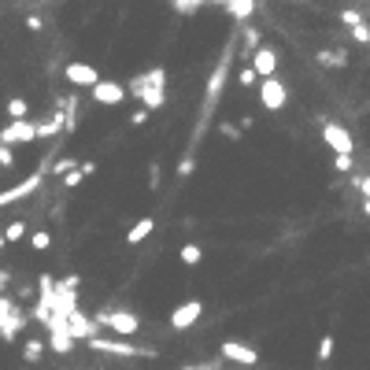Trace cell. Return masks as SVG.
<instances>
[{
	"mask_svg": "<svg viewBox=\"0 0 370 370\" xmlns=\"http://www.w3.org/2000/svg\"><path fill=\"white\" fill-rule=\"evenodd\" d=\"M233 48H237V34L226 41V48H222V56L215 60V67H211V74H207V89H204V104H200V118H196V130H193L189 152H196V144H200V137L207 134L211 118H215V108H219V100H222V89H226V82H230Z\"/></svg>",
	"mask_w": 370,
	"mask_h": 370,
	"instance_id": "obj_1",
	"label": "cell"
},
{
	"mask_svg": "<svg viewBox=\"0 0 370 370\" xmlns=\"http://www.w3.org/2000/svg\"><path fill=\"white\" fill-rule=\"evenodd\" d=\"M126 92H134V97L144 104V111H160L167 104V71L163 67H152V71H141L130 78Z\"/></svg>",
	"mask_w": 370,
	"mask_h": 370,
	"instance_id": "obj_2",
	"label": "cell"
},
{
	"mask_svg": "<svg viewBox=\"0 0 370 370\" xmlns=\"http://www.w3.org/2000/svg\"><path fill=\"white\" fill-rule=\"evenodd\" d=\"M89 348L100 355H115V359H156V348H137V345L118 341V337H92Z\"/></svg>",
	"mask_w": 370,
	"mask_h": 370,
	"instance_id": "obj_3",
	"label": "cell"
},
{
	"mask_svg": "<svg viewBox=\"0 0 370 370\" xmlns=\"http://www.w3.org/2000/svg\"><path fill=\"white\" fill-rule=\"evenodd\" d=\"M92 322L104 326V329H111L118 341H130V337L141 334V319L134 311H97V315H92Z\"/></svg>",
	"mask_w": 370,
	"mask_h": 370,
	"instance_id": "obj_4",
	"label": "cell"
},
{
	"mask_svg": "<svg viewBox=\"0 0 370 370\" xmlns=\"http://www.w3.org/2000/svg\"><path fill=\"white\" fill-rule=\"evenodd\" d=\"M45 178H48V174H45L41 167H37L34 174H30V178H22L19 185H11V189H0V211H4V207H11V204H22L26 196H34V193L45 185Z\"/></svg>",
	"mask_w": 370,
	"mask_h": 370,
	"instance_id": "obj_5",
	"label": "cell"
},
{
	"mask_svg": "<svg viewBox=\"0 0 370 370\" xmlns=\"http://www.w3.org/2000/svg\"><path fill=\"white\" fill-rule=\"evenodd\" d=\"M322 141L326 149H334V156H355V137L334 118H322Z\"/></svg>",
	"mask_w": 370,
	"mask_h": 370,
	"instance_id": "obj_6",
	"label": "cell"
},
{
	"mask_svg": "<svg viewBox=\"0 0 370 370\" xmlns=\"http://www.w3.org/2000/svg\"><path fill=\"white\" fill-rule=\"evenodd\" d=\"M37 141V123L34 118H22V123H8L4 130H0V144L4 149H15V144H30Z\"/></svg>",
	"mask_w": 370,
	"mask_h": 370,
	"instance_id": "obj_7",
	"label": "cell"
},
{
	"mask_svg": "<svg viewBox=\"0 0 370 370\" xmlns=\"http://www.w3.org/2000/svg\"><path fill=\"white\" fill-rule=\"evenodd\" d=\"M63 78H67L71 85H78V89H92V85L100 82V71L92 67V63L71 60V63H63Z\"/></svg>",
	"mask_w": 370,
	"mask_h": 370,
	"instance_id": "obj_8",
	"label": "cell"
},
{
	"mask_svg": "<svg viewBox=\"0 0 370 370\" xmlns=\"http://www.w3.org/2000/svg\"><path fill=\"white\" fill-rule=\"evenodd\" d=\"M219 352L226 363H237V366H256L259 363V352L252 345H241V341H222Z\"/></svg>",
	"mask_w": 370,
	"mask_h": 370,
	"instance_id": "obj_9",
	"label": "cell"
},
{
	"mask_svg": "<svg viewBox=\"0 0 370 370\" xmlns=\"http://www.w3.org/2000/svg\"><path fill=\"white\" fill-rule=\"evenodd\" d=\"M45 345L56 352V355H71L74 352V337H71V329H67V319H52L48 322V341Z\"/></svg>",
	"mask_w": 370,
	"mask_h": 370,
	"instance_id": "obj_10",
	"label": "cell"
},
{
	"mask_svg": "<svg viewBox=\"0 0 370 370\" xmlns=\"http://www.w3.org/2000/svg\"><path fill=\"white\" fill-rule=\"evenodd\" d=\"M200 315H204V303L200 300H185V303H178L174 311H170V329H189V326H196L200 322Z\"/></svg>",
	"mask_w": 370,
	"mask_h": 370,
	"instance_id": "obj_11",
	"label": "cell"
},
{
	"mask_svg": "<svg viewBox=\"0 0 370 370\" xmlns=\"http://www.w3.org/2000/svg\"><path fill=\"white\" fill-rule=\"evenodd\" d=\"M259 100L267 111H282L285 100H289V89L285 82H278V78H267V82H259Z\"/></svg>",
	"mask_w": 370,
	"mask_h": 370,
	"instance_id": "obj_12",
	"label": "cell"
},
{
	"mask_svg": "<svg viewBox=\"0 0 370 370\" xmlns=\"http://www.w3.org/2000/svg\"><path fill=\"white\" fill-rule=\"evenodd\" d=\"M263 48V30L259 26H252V22H245L241 30H237V52H241V60H248L252 63V56Z\"/></svg>",
	"mask_w": 370,
	"mask_h": 370,
	"instance_id": "obj_13",
	"label": "cell"
},
{
	"mask_svg": "<svg viewBox=\"0 0 370 370\" xmlns=\"http://www.w3.org/2000/svg\"><path fill=\"white\" fill-rule=\"evenodd\" d=\"M89 97L104 104V108H115V104H123L126 100V85H118V82H108V78H100L97 85L89 89Z\"/></svg>",
	"mask_w": 370,
	"mask_h": 370,
	"instance_id": "obj_14",
	"label": "cell"
},
{
	"mask_svg": "<svg viewBox=\"0 0 370 370\" xmlns=\"http://www.w3.org/2000/svg\"><path fill=\"white\" fill-rule=\"evenodd\" d=\"M256 74H259V82H267V78H274L278 74V52L270 48V45H263L256 56H252V63H248Z\"/></svg>",
	"mask_w": 370,
	"mask_h": 370,
	"instance_id": "obj_15",
	"label": "cell"
},
{
	"mask_svg": "<svg viewBox=\"0 0 370 370\" xmlns=\"http://www.w3.org/2000/svg\"><path fill=\"white\" fill-rule=\"evenodd\" d=\"M67 329H71L74 341H92V337H100V326L92 322L89 315H82V311H74L71 319H67Z\"/></svg>",
	"mask_w": 370,
	"mask_h": 370,
	"instance_id": "obj_16",
	"label": "cell"
},
{
	"mask_svg": "<svg viewBox=\"0 0 370 370\" xmlns=\"http://www.w3.org/2000/svg\"><path fill=\"white\" fill-rule=\"evenodd\" d=\"M26 322H30V315H26L19 303L11 308V315H8V322H4V334H0V341H15L22 329H26Z\"/></svg>",
	"mask_w": 370,
	"mask_h": 370,
	"instance_id": "obj_17",
	"label": "cell"
},
{
	"mask_svg": "<svg viewBox=\"0 0 370 370\" xmlns=\"http://www.w3.org/2000/svg\"><path fill=\"white\" fill-rule=\"evenodd\" d=\"M152 230H156V219H152V215L137 219L134 226L126 230V245H141V241H149V237H152Z\"/></svg>",
	"mask_w": 370,
	"mask_h": 370,
	"instance_id": "obj_18",
	"label": "cell"
},
{
	"mask_svg": "<svg viewBox=\"0 0 370 370\" xmlns=\"http://www.w3.org/2000/svg\"><path fill=\"white\" fill-rule=\"evenodd\" d=\"M226 11H230V19L233 22H248V19H252L256 15V0H226Z\"/></svg>",
	"mask_w": 370,
	"mask_h": 370,
	"instance_id": "obj_19",
	"label": "cell"
},
{
	"mask_svg": "<svg viewBox=\"0 0 370 370\" xmlns=\"http://www.w3.org/2000/svg\"><path fill=\"white\" fill-rule=\"evenodd\" d=\"M26 230H30V222H26V219H15V222H8V226L0 230V237H4V245H19L22 237H26Z\"/></svg>",
	"mask_w": 370,
	"mask_h": 370,
	"instance_id": "obj_20",
	"label": "cell"
},
{
	"mask_svg": "<svg viewBox=\"0 0 370 370\" xmlns=\"http://www.w3.org/2000/svg\"><path fill=\"white\" fill-rule=\"evenodd\" d=\"M315 60H319L322 67H337V71H341V67H348V52H341V48H322Z\"/></svg>",
	"mask_w": 370,
	"mask_h": 370,
	"instance_id": "obj_21",
	"label": "cell"
},
{
	"mask_svg": "<svg viewBox=\"0 0 370 370\" xmlns=\"http://www.w3.org/2000/svg\"><path fill=\"white\" fill-rule=\"evenodd\" d=\"M45 341L41 337H30V341H26V345H22V359L26 363H41V355H45Z\"/></svg>",
	"mask_w": 370,
	"mask_h": 370,
	"instance_id": "obj_22",
	"label": "cell"
},
{
	"mask_svg": "<svg viewBox=\"0 0 370 370\" xmlns=\"http://www.w3.org/2000/svg\"><path fill=\"white\" fill-rule=\"evenodd\" d=\"M178 259H181V267H196V263L204 259V248L196 245V241H189V245H181V252H178Z\"/></svg>",
	"mask_w": 370,
	"mask_h": 370,
	"instance_id": "obj_23",
	"label": "cell"
},
{
	"mask_svg": "<svg viewBox=\"0 0 370 370\" xmlns=\"http://www.w3.org/2000/svg\"><path fill=\"white\" fill-rule=\"evenodd\" d=\"M4 111H8V118H11V123H22V118H30V104H26L22 97H11Z\"/></svg>",
	"mask_w": 370,
	"mask_h": 370,
	"instance_id": "obj_24",
	"label": "cell"
},
{
	"mask_svg": "<svg viewBox=\"0 0 370 370\" xmlns=\"http://www.w3.org/2000/svg\"><path fill=\"white\" fill-rule=\"evenodd\" d=\"M30 248H34V252H48V248H52V233L48 230H34L30 233Z\"/></svg>",
	"mask_w": 370,
	"mask_h": 370,
	"instance_id": "obj_25",
	"label": "cell"
},
{
	"mask_svg": "<svg viewBox=\"0 0 370 370\" xmlns=\"http://www.w3.org/2000/svg\"><path fill=\"white\" fill-rule=\"evenodd\" d=\"M334 348H337L334 334H326V337L319 341V352H315V355H319V363H329V359H334Z\"/></svg>",
	"mask_w": 370,
	"mask_h": 370,
	"instance_id": "obj_26",
	"label": "cell"
},
{
	"mask_svg": "<svg viewBox=\"0 0 370 370\" xmlns=\"http://www.w3.org/2000/svg\"><path fill=\"white\" fill-rule=\"evenodd\" d=\"M237 85H241V89H252V85H259V74H256V71L245 63V67L237 71Z\"/></svg>",
	"mask_w": 370,
	"mask_h": 370,
	"instance_id": "obj_27",
	"label": "cell"
},
{
	"mask_svg": "<svg viewBox=\"0 0 370 370\" xmlns=\"http://www.w3.org/2000/svg\"><path fill=\"white\" fill-rule=\"evenodd\" d=\"M348 181H352V189L359 193L363 200H370V174H352Z\"/></svg>",
	"mask_w": 370,
	"mask_h": 370,
	"instance_id": "obj_28",
	"label": "cell"
},
{
	"mask_svg": "<svg viewBox=\"0 0 370 370\" xmlns=\"http://www.w3.org/2000/svg\"><path fill=\"white\" fill-rule=\"evenodd\" d=\"M341 22H345V26H352V30H355V26H363L366 19H363V11H359V8H345V11H341Z\"/></svg>",
	"mask_w": 370,
	"mask_h": 370,
	"instance_id": "obj_29",
	"label": "cell"
},
{
	"mask_svg": "<svg viewBox=\"0 0 370 370\" xmlns=\"http://www.w3.org/2000/svg\"><path fill=\"white\" fill-rule=\"evenodd\" d=\"M334 170H337V174H355V160H352V156H334Z\"/></svg>",
	"mask_w": 370,
	"mask_h": 370,
	"instance_id": "obj_30",
	"label": "cell"
},
{
	"mask_svg": "<svg viewBox=\"0 0 370 370\" xmlns=\"http://www.w3.org/2000/svg\"><path fill=\"white\" fill-rule=\"evenodd\" d=\"M11 308H15V300H11V293H0V334H4V322H8Z\"/></svg>",
	"mask_w": 370,
	"mask_h": 370,
	"instance_id": "obj_31",
	"label": "cell"
},
{
	"mask_svg": "<svg viewBox=\"0 0 370 370\" xmlns=\"http://www.w3.org/2000/svg\"><path fill=\"white\" fill-rule=\"evenodd\" d=\"M82 181H85V174H82V170H71L67 178H60V189H67V193H71V189H78Z\"/></svg>",
	"mask_w": 370,
	"mask_h": 370,
	"instance_id": "obj_32",
	"label": "cell"
},
{
	"mask_svg": "<svg viewBox=\"0 0 370 370\" xmlns=\"http://www.w3.org/2000/svg\"><path fill=\"white\" fill-rule=\"evenodd\" d=\"M193 170H196V156H193V152H185V160L178 163V178H189Z\"/></svg>",
	"mask_w": 370,
	"mask_h": 370,
	"instance_id": "obj_33",
	"label": "cell"
},
{
	"mask_svg": "<svg viewBox=\"0 0 370 370\" xmlns=\"http://www.w3.org/2000/svg\"><path fill=\"white\" fill-rule=\"evenodd\" d=\"M174 8H178V15H193L196 8H204V0H174Z\"/></svg>",
	"mask_w": 370,
	"mask_h": 370,
	"instance_id": "obj_34",
	"label": "cell"
},
{
	"mask_svg": "<svg viewBox=\"0 0 370 370\" xmlns=\"http://www.w3.org/2000/svg\"><path fill=\"white\" fill-rule=\"evenodd\" d=\"M219 134L226 137V141H241V126H233V123H219Z\"/></svg>",
	"mask_w": 370,
	"mask_h": 370,
	"instance_id": "obj_35",
	"label": "cell"
},
{
	"mask_svg": "<svg viewBox=\"0 0 370 370\" xmlns=\"http://www.w3.org/2000/svg\"><path fill=\"white\" fill-rule=\"evenodd\" d=\"M11 167H15V152L0 144V170H11Z\"/></svg>",
	"mask_w": 370,
	"mask_h": 370,
	"instance_id": "obj_36",
	"label": "cell"
},
{
	"mask_svg": "<svg viewBox=\"0 0 370 370\" xmlns=\"http://www.w3.org/2000/svg\"><path fill=\"white\" fill-rule=\"evenodd\" d=\"M26 30H30V34H41V30H45V19L37 15V11H34V15H26Z\"/></svg>",
	"mask_w": 370,
	"mask_h": 370,
	"instance_id": "obj_37",
	"label": "cell"
},
{
	"mask_svg": "<svg viewBox=\"0 0 370 370\" xmlns=\"http://www.w3.org/2000/svg\"><path fill=\"white\" fill-rule=\"evenodd\" d=\"M352 41L370 45V26H366V22H363V26H355V30H352Z\"/></svg>",
	"mask_w": 370,
	"mask_h": 370,
	"instance_id": "obj_38",
	"label": "cell"
},
{
	"mask_svg": "<svg viewBox=\"0 0 370 370\" xmlns=\"http://www.w3.org/2000/svg\"><path fill=\"white\" fill-rule=\"evenodd\" d=\"M149 189H152V193L160 189V163H152V167H149Z\"/></svg>",
	"mask_w": 370,
	"mask_h": 370,
	"instance_id": "obj_39",
	"label": "cell"
},
{
	"mask_svg": "<svg viewBox=\"0 0 370 370\" xmlns=\"http://www.w3.org/2000/svg\"><path fill=\"white\" fill-rule=\"evenodd\" d=\"M144 123H149V111H134V115H130V126H144Z\"/></svg>",
	"mask_w": 370,
	"mask_h": 370,
	"instance_id": "obj_40",
	"label": "cell"
},
{
	"mask_svg": "<svg viewBox=\"0 0 370 370\" xmlns=\"http://www.w3.org/2000/svg\"><path fill=\"white\" fill-rule=\"evenodd\" d=\"M78 170H82L85 178H92V174H97V163H92V160H82V163H78Z\"/></svg>",
	"mask_w": 370,
	"mask_h": 370,
	"instance_id": "obj_41",
	"label": "cell"
},
{
	"mask_svg": "<svg viewBox=\"0 0 370 370\" xmlns=\"http://www.w3.org/2000/svg\"><path fill=\"white\" fill-rule=\"evenodd\" d=\"M8 285H11V274H8V270H0V293H4Z\"/></svg>",
	"mask_w": 370,
	"mask_h": 370,
	"instance_id": "obj_42",
	"label": "cell"
},
{
	"mask_svg": "<svg viewBox=\"0 0 370 370\" xmlns=\"http://www.w3.org/2000/svg\"><path fill=\"white\" fill-rule=\"evenodd\" d=\"M185 370H215V363H196V366H185Z\"/></svg>",
	"mask_w": 370,
	"mask_h": 370,
	"instance_id": "obj_43",
	"label": "cell"
},
{
	"mask_svg": "<svg viewBox=\"0 0 370 370\" xmlns=\"http://www.w3.org/2000/svg\"><path fill=\"white\" fill-rule=\"evenodd\" d=\"M359 211H363V219H370V200H363V204H359Z\"/></svg>",
	"mask_w": 370,
	"mask_h": 370,
	"instance_id": "obj_44",
	"label": "cell"
},
{
	"mask_svg": "<svg viewBox=\"0 0 370 370\" xmlns=\"http://www.w3.org/2000/svg\"><path fill=\"white\" fill-rule=\"evenodd\" d=\"M37 4H56V0H37Z\"/></svg>",
	"mask_w": 370,
	"mask_h": 370,
	"instance_id": "obj_45",
	"label": "cell"
},
{
	"mask_svg": "<svg viewBox=\"0 0 370 370\" xmlns=\"http://www.w3.org/2000/svg\"><path fill=\"white\" fill-rule=\"evenodd\" d=\"M0 248H8V245H4V237H0Z\"/></svg>",
	"mask_w": 370,
	"mask_h": 370,
	"instance_id": "obj_46",
	"label": "cell"
}]
</instances>
